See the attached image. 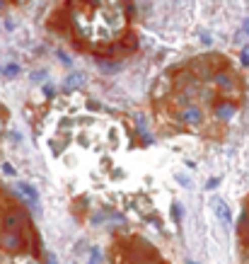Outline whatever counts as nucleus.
<instances>
[{
	"label": "nucleus",
	"instance_id": "1",
	"mask_svg": "<svg viewBox=\"0 0 249 264\" xmlns=\"http://www.w3.org/2000/svg\"><path fill=\"white\" fill-rule=\"evenodd\" d=\"M213 211H216V216L223 220V225H230V220H232V213L230 209L225 206V201L223 199H213Z\"/></svg>",
	"mask_w": 249,
	"mask_h": 264
},
{
	"label": "nucleus",
	"instance_id": "2",
	"mask_svg": "<svg viewBox=\"0 0 249 264\" xmlns=\"http://www.w3.org/2000/svg\"><path fill=\"white\" fill-rule=\"evenodd\" d=\"M182 121H184V124H191V126H194V124H201V109L194 107V104L186 107V109L182 111Z\"/></svg>",
	"mask_w": 249,
	"mask_h": 264
},
{
	"label": "nucleus",
	"instance_id": "3",
	"mask_svg": "<svg viewBox=\"0 0 249 264\" xmlns=\"http://www.w3.org/2000/svg\"><path fill=\"white\" fill-rule=\"evenodd\" d=\"M17 189H20V194H24V197L29 199V201H39V192L29 184V182H17Z\"/></svg>",
	"mask_w": 249,
	"mask_h": 264
},
{
	"label": "nucleus",
	"instance_id": "4",
	"mask_svg": "<svg viewBox=\"0 0 249 264\" xmlns=\"http://www.w3.org/2000/svg\"><path fill=\"white\" fill-rule=\"evenodd\" d=\"M99 73H107V76H111V73H119L121 70V63H116V61H99Z\"/></svg>",
	"mask_w": 249,
	"mask_h": 264
},
{
	"label": "nucleus",
	"instance_id": "5",
	"mask_svg": "<svg viewBox=\"0 0 249 264\" xmlns=\"http://www.w3.org/2000/svg\"><path fill=\"white\" fill-rule=\"evenodd\" d=\"M82 83H85V76H82V73H70V76L65 78V88H70V90L80 88Z\"/></svg>",
	"mask_w": 249,
	"mask_h": 264
},
{
	"label": "nucleus",
	"instance_id": "6",
	"mask_svg": "<svg viewBox=\"0 0 249 264\" xmlns=\"http://www.w3.org/2000/svg\"><path fill=\"white\" fill-rule=\"evenodd\" d=\"M220 119H230L232 114H235V104H223V107H218V111H216Z\"/></svg>",
	"mask_w": 249,
	"mask_h": 264
},
{
	"label": "nucleus",
	"instance_id": "7",
	"mask_svg": "<svg viewBox=\"0 0 249 264\" xmlns=\"http://www.w3.org/2000/svg\"><path fill=\"white\" fill-rule=\"evenodd\" d=\"M216 85H220V88H232V80H230V76H225V73H218L216 76Z\"/></svg>",
	"mask_w": 249,
	"mask_h": 264
},
{
	"label": "nucleus",
	"instance_id": "8",
	"mask_svg": "<svg viewBox=\"0 0 249 264\" xmlns=\"http://www.w3.org/2000/svg\"><path fill=\"white\" fill-rule=\"evenodd\" d=\"M20 223H22L20 216H17V213H10V216L5 218V228H10V231H15V228H17Z\"/></svg>",
	"mask_w": 249,
	"mask_h": 264
},
{
	"label": "nucleus",
	"instance_id": "9",
	"mask_svg": "<svg viewBox=\"0 0 249 264\" xmlns=\"http://www.w3.org/2000/svg\"><path fill=\"white\" fill-rule=\"evenodd\" d=\"M0 242H3V245H5L8 250H17V245H20L15 235H5V238H3V240H0Z\"/></svg>",
	"mask_w": 249,
	"mask_h": 264
},
{
	"label": "nucleus",
	"instance_id": "10",
	"mask_svg": "<svg viewBox=\"0 0 249 264\" xmlns=\"http://www.w3.org/2000/svg\"><path fill=\"white\" fill-rule=\"evenodd\" d=\"M17 73H20V66H17V63H8V66H3V76L12 78V76H17Z\"/></svg>",
	"mask_w": 249,
	"mask_h": 264
},
{
	"label": "nucleus",
	"instance_id": "11",
	"mask_svg": "<svg viewBox=\"0 0 249 264\" xmlns=\"http://www.w3.org/2000/svg\"><path fill=\"white\" fill-rule=\"evenodd\" d=\"M239 61H242V66H249V46L242 49V56H239Z\"/></svg>",
	"mask_w": 249,
	"mask_h": 264
},
{
	"label": "nucleus",
	"instance_id": "12",
	"mask_svg": "<svg viewBox=\"0 0 249 264\" xmlns=\"http://www.w3.org/2000/svg\"><path fill=\"white\" fill-rule=\"evenodd\" d=\"M58 58H61V61H63L65 66H70V63H73V61H70V56L65 54V51H58Z\"/></svg>",
	"mask_w": 249,
	"mask_h": 264
},
{
	"label": "nucleus",
	"instance_id": "13",
	"mask_svg": "<svg viewBox=\"0 0 249 264\" xmlns=\"http://www.w3.org/2000/svg\"><path fill=\"white\" fill-rule=\"evenodd\" d=\"M172 216L179 220V216H182V206H179V204H174V206H172Z\"/></svg>",
	"mask_w": 249,
	"mask_h": 264
},
{
	"label": "nucleus",
	"instance_id": "14",
	"mask_svg": "<svg viewBox=\"0 0 249 264\" xmlns=\"http://www.w3.org/2000/svg\"><path fill=\"white\" fill-rule=\"evenodd\" d=\"M218 182H220V179H218V177H213V179H211V182H208V184H206V189H213V187H218Z\"/></svg>",
	"mask_w": 249,
	"mask_h": 264
},
{
	"label": "nucleus",
	"instance_id": "15",
	"mask_svg": "<svg viewBox=\"0 0 249 264\" xmlns=\"http://www.w3.org/2000/svg\"><path fill=\"white\" fill-rule=\"evenodd\" d=\"M42 78H46V73H44V70H42V73H39V70H36V73H32V80H42Z\"/></svg>",
	"mask_w": 249,
	"mask_h": 264
},
{
	"label": "nucleus",
	"instance_id": "16",
	"mask_svg": "<svg viewBox=\"0 0 249 264\" xmlns=\"http://www.w3.org/2000/svg\"><path fill=\"white\" fill-rule=\"evenodd\" d=\"M244 32H247V36H249V20H244Z\"/></svg>",
	"mask_w": 249,
	"mask_h": 264
},
{
	"label": "nucleus",
	"instance_id": "17",
	"mask_svg": "<svg viewBox=\"0 0 249 264\" xmlns=\"http://www.w3.org/2000/svg\"><path fill=\"white\" fill-rule=\"evenodd\" d=\"M49 264H56V259H54V257H49Z\"/></svg>",
	"mask_w": 249,
	"mask_h": 264
},
{
	"label": "nucleus",
	"instance_id": "18",
	"mask_svg": "<svg viewBox=\"0 0 249 264\" xmlns=\"http://www.w3.org/2000/svg\"><path fill=\"white\" fill-rule=\"evenodd\" d=\"M186 264H194V262H191V259H189V262H186Z\"/></svg>",
	"mask_w": 249,
	"mask_h": 264
}]
</instances>
